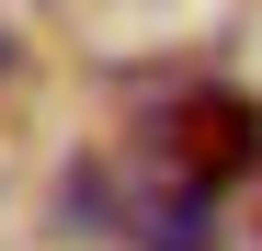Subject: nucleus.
Wrapping results in <instances>:
<instances>
[{"mask_svg": "<svg viewBox=\"0 0 262 251\" xmlns=\"http://www.w3.org/2000/svg\"><path fill=\"white\" fill-rule=\"evenodd\" d=\"M160 137H171V172H183L194 194H228V183H251V172H262V103H251V92H228V80L183 92Z\"/></svg>", "mask_w": 262, "mask_h": 251, "instance_id": "1", "label": "nucleus"}]
</instances>
